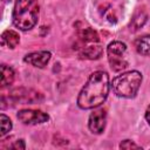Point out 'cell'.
<instances>
[{
    "label": "cell",
    "mask_w": 150,
    "mask_h": 150,
    "mask_svg": "<svg viewBox=\"0 0 150 150\" xmlns=\"http://www.w3.org/2000/svg\"><path fill=\"white\" fill-rule=\"evenodd\" d=\"M109 76L105 71H94L77 96L81 109H93L101 105L109 94Z\"/></svg>",
    "instance_id": "6da1fadb"
},
{
    "label": "cell",
    "mask_w": 150,
    "mask_h": 150,
    "mask_svg": "<svg viewBox=\"0 0 150 150\" xmlns=\"http://www.w3.org/2000/svg\"><path fill=\"white\" fill-rule=\"evenodd\" d=\"M12 19L16 28L21 30L32 29L39 19L38 0H15Z\"/></svg>",
    "instance_id": "7a4b0ae2"
},
{
    "label": "cell",
    "mask_w": 150,
    "mask_h": 150,
    "mask_svg": "<svg viewBox=\"0 0 150 150\" xmlns=\"http://www.w3.org/2000/svg\"><path fill=\"white\" fill-rule=\"evenodd\" d=\"M142 83V74L137 70H131L116 76L111 81L112 91L118 97H135Z\"/></svg>",
    "instance_id": "3957f363"
},
{
    "label": "cell",
    "mask_w": 150,
    "mask_h": 150,
    "mask_svg": "<svg viewBox=\"0 0 150 150\" xmlns=\"http://www.w3.org/2000/svg\"><path fill=\"white\" fill-rule=\"evenodd\" d=\"M107 55L110 68L114 71H121L128 67L127 45L121 41H112L107 47Z\"/></svg>",
    "instance_id": "277c9868"
},
{
    "label": "cell",
    "mask_w": 150,
    "mask_h": 150,
    "mask_svg": "<svg viewBox=\"0 0 150 150\" xmlns=\"http://www.w3.org/2000/svg\"><path fill=\"white\" fill-rule=\"evenodd\" d=\"M9 97L14 101V102H19L21 104H33V103H36V102H40L43 97L42 95L36 91V90H33V89H28V88H16L14 89Z\"/></svg>",
    "instance_id": "5b68a950"
},
{
    "label": "cell",
    "mask_w": 150,
    "mask_h": 150,
    "mask_svg": "<svg viewBox=\"0 0 150 150\" xmlns=\"http://www.w3.org/2000/svg\"><path fill=\"white\" fill-rule=\"evenodd\" d=\"M16 116H18L19 121H21L23 124H29V125L41 124L49 120L48 114H46L41 110H33V109L19 110Z\"/></svg>",
    "instance_id": "8992f818"
},
{
    "label": "cell",
    "mask_w": 150,
    "mask_h": 150,
    "mask_svg": "<svg viewBox=\"0 0 150 150\" xmlns=\"http://www.w3.org/2000/svg\"><path fill=\"white\" fill-rule=\"evenodd\" d=\"M105 122H107V112L104 109H97L94 110L90 116H89V121H88V127L89 130L93 134H102L104 128H105Z\"/></svg>",
    "instance_id": "52a82bcc"
},
{
    "label": "cell",
    "mask_w": 150,
    "mask_h": 150,
    "mask_svg": "<svg viewBox=\"0 0 150 150\" xmlns=\"http://www.w3.org/2000/svg\"><path fill=\"white\" fill-rule=\"evenodd\" d=\"M50 52H47V50H40V52H33V53H29L27 54L25 57H23V61L26 63H29L34 67H38V68H43L45 66H47L48 61L50 60Z\"/></svg>",
    "instance_id": "ba28073f"
},
{
    "label": "cell",
    "mask_w": 150,
    "mask_h": 150,
    "mask_svg": "<svg viewBox=\"0 0 150 150\" xmlns=\"http://www.w3.org/2000/svg\"><path fill=\"white\" fill-rule=\"evenodd\" d=\"M102 54H103V48L97 42L84 45L81 47V49L79 52L80 57L87 59V60H97L102 56Z\"/></svg>",
    "instance_id": "9c48e42d"
},
{
    "label": "cell",
    "mask_w": 150,
    "mask_h": 150,
    "mask_svg": "<svg viewBox=\"0 0 150 150\" xmlns=\"http://www.w3.org/2000/svg\"><path fill=\"white\" fill-rule=\"evenodd\" d=\"M20 42V36L15 30L7 29L1 34V45L7 46L8 48H15Z\"/></svg>",
    "instance_id": "30bf717a"
},
{
    "label": "cell",
    "mask_w": 150,
    "mask_h": 150,
    "mask_svg": "<svg viewBox=\"0 0 150 150\" xmlns=\"http://www.w3.org/2000/svg\"><path fill=\"white\" fill-rule=\"evenodd\" d=\"M77 40L81 45H88L98 41V34L91 28H83L77 33Z\"/></svg>",
    "instance_id": "8fae6325"
},
{
    "label": "cell",
    "mask_w": 150,
    "mask_h": 150,
    "mask_svg": "<svg viewBox=\"0 0 150 150\" xmlns=\"http://www.w3.org/2000/svg\"><path fill=\"white\" fill-rule=\"evenodd\" d=\"M135 48L141 55H150V35H144L135 41Z\"/></svg>",
    "instance_id": "7c38bea8"
},
{
    "label": "cell",
    "mask_w": 150,
    "mask_h": 150,
    "mask_svg": "<svg viewBox=\"0 0 150 150\" xmlns=\"http://www.w3.org/2000/svg\"><path fill=\"white\" fill-rule=\"evenodd\" d=\"M14 70L7 66V64H2L1 66V87H8L13 83L14 81Z\"/></svg>",
    "instance_id": "4fadbf2b"
},
{
    "label": "cell",
    "mask_w": 150,
    "mask_h": 150,
    "mask_svg": "<svg viewBox=\"0 0 150 150\" xmlns=\"http://www.w3.org/2000/svg\"><path fill=\"white\" fill-rule=\"evenodd\" d=\"M146 14L143 12V11H138L135 13L134 18L131 19V22H130V30L132 32H136L137 29H139L141 27H143V25L145 23L146 21Z\"/></svg>",
    "instance_id": "5bb4252c"
},
{
    "label": "cell",
    "mask_w": 150,
    "mask_h": 150,
    "mask_svg": "<svg viewBox=\"0 0 150 150\" xmlns=\"http://www.w3.org/2000/svg\"><path fill=\"white\" fill-rule=\"evenodd\" d=\"M0 122H1V132H0V136L4 137L6 134H8L11 131V129H12V121L5 114H1Z\"/></svg>",
    "instance_id": "9a60e30c"
},
{
    "label": "cell",
    "mask_w": 150,
    "mask_h": 150,
    "mask_svg": "<svg viewBox=\"0 0 150 150\" xmlns=\"http://www.w3.org/2000/svg\"><path fill=\"white\" fill-rule=\"evenodd\" d=\"M121 149H139L141 146H138L137 144H135L134 142H131L130 139H124L121 144H120Z\"/></svg>",
    "instance_id": "2e32d148"
},
{
    "label": "cell",
    "mask_w": 150,
    "mask_h": 150,
    "mask_svg": "<svg viewBox=\"0 0 150 150\" xmlns=\"http://www.w3.org/2000/svg\"><path fill=\"white\" fill-rule=\"evenodd\" d=\"M25 148H26V145H25L23 139H18L14 143H12V144L6 146V149H21V150H23Z\"/></svg>",
    "instance_id": "e0dca14e"
},
{
    "label": "cell",
    "mask_w": 150,
    "mask_h": 150,
    "mask_svg": "<svg viewBox=\"0 0 150 150\" xmlns=\"http://www.w3.org/2000/svg\"><path fill=\"white\" fill-rule=\"evenodd\" d=\"M145 120L148 121V123L150 124V105H148L146 110H145Z\"/></svg>",
    "instance_id": "ac0fdd59"
}]
</instances>
